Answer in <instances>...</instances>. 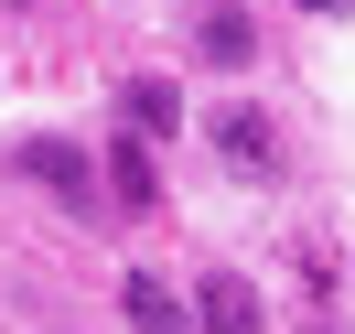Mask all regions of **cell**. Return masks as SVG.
Instances as JSON below:
<instances>
[{
    "instance_id": "1",
    "label": "cell",
    "mask_w": 355,
    "mask_h": 334,
    "mask_svg": "<svg viewBox=\"0 0 355 334\" xmlns=\"http://www.w3.org/2000/svg\"><path fill=\"white\" fill-rule=\"evenodd\" d=\"M183 44H194V65H216V76H248V65H259V11H248V0H194Z\"/></svg>"
},
{
    "instance_id": "2",
    "label": "cell",
    "mask_w": 355,
    "mask_h": 334,
    "mask_svg": "<svg viewBox=\"0 0 355 334\" xmlns=\"http://www.w3.org/2000/svg\"><path fill=\"white\" fill-rule=\"evenodd\" d=\"M11 173H33L54 205H76V216H97V194H108V183H97V162L76 151V140H22V151H11Z\"/></svg>"
},
{
    "instance_id": "3",
    "label": "cell",
    "mask_w": 355,
    "mask_h": 334,
    "mask_svg": "<svg viewBox=\"0 0 355 334\" xmlns=\"http://www.w3.org/2000/svg\"><path fill=\"white\" fill-rule=\"evenodd\" d=\"M194 324H205V334H259V324H269V312H259V281H248V269H205Z\"/></svg>"
},
{
    "instance_id": "4",
    "label": "cell",
    "mask_w": 355,
    "mask_h": 334,
    "mask_svg": "<svg viewBox=\"0 0 355 334\" xmlns=\"http://www.w3.org/2000/svg\"><path fill=\"white\" fill-rule=\"evenodd\" d=\"M119 312H130L140 334H205V324H194V302H183L162 269H130V281H119Z\"/></svg>"
},
{
    "instance_id": "5",
    "label": "cell",
    "mask_w": 355,
    "mask_h": 334,
    "mask_svg": "<svg viewBox=\"0 0 355 334\" xmlns=\"http://www.w3.org/2000/svg\"><path fill=\"white\" fill-rule=\"evenodd\" d=\"M216 151H226V173H248V183H259L269 162H280V130H269V119L237 97V108H216Z\"/></svg>"
},
{
    "instance_id": "6",
    "label": "cell",
    "mask_w": 355,
    "mask_h": 334,
    "mask_svg": "<svg viewBox=\"0 0 355 334\" xmlns=\"http://www.w3.org/2000/svg\"><path fill=\"white\" fill-rule=\"evenodd\" d=\"M97 173H108L119 205H162V173H151V140H140V130H119L108 151H97Z\"/></svg>"
},
{
    "instance_id": "7",
    "label": "cell",
    "mask_w": 355,
    "mask_h": 334,
    "mask_svg": "<svg viewBox=\"0 0 355 334\" xmlns=\"http://www.w3.org/2000/svg\"><path fill=\"white\" fill-rule=\"evenodd\" d=\"M119 130H140V140H173V130H183V97L162 87V76H130V87H119Z\"/></svg>"
},
{
    "instance_id": "8",
    "label": "cell",
    "mask_w": 355,
    "mask_h": 334,
    "mask_svg": "<svg viewBox=\"0 0 355 334\" xmlns=\"http://www.w3.org/2000/svg\"><path fill=\"white\" fill-rule=\"evenodd\" d=\"M302 11H323V22H334V11H355V0H302Z\"/></svg>"
}]
</instances>
